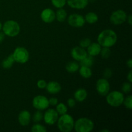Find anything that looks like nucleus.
I'll return each mask as SVG.
<instances>
[{
  "label": "nucleus",
  "mask_w": 132,
  "mask_h": 132,
  "mask_svg": "<svg viewBox=\"0 0 132 132\" xmlns=\"http://www.w3.org/2000/svg\"><path fill=\"white\" fill-rule=\"evenodd\" d=\"M117 41V34L111 29L104 30L97 37V42L101 47H112L116 45Z\"/></svg>",
  "instance_id": "f257e3e1"
},
{
  "label": "nucleus",
  "mask_w": 132,
  "mask_h": 132,
  "mask_svg": "<svg viewBox=\"0 0 132 132\" xmlns=\"http://www.w3.org/2000/svg\"><path fill=\"white\" fill-rule=\"evenodd\" d=\"M58 129L61 132H70L74 126V120L69 114H63L57 119Z\"/></svg>",
  "instance_id": "f03ea898"
},
{
  "label": "nucleus",
  "mask_w": 132,
  "mask_h": 132,
  "mask_svg": "<svg viewBox=\"0 0 132 132\" xmlns=\"http://www.w3.org/2000/svg\"><path fill=\"white\" fill-rule=\"evenodd\" d=\"M3 32L9 37H15L20 32V26L19 23L14 20H8L2 26Z\"/></svg>",
  "instance_id": "7ed1b4c3"
},
{
  "label": "nucleus",
  "mask_w": 132,
  "mask_h": 132,
  "mask_svg": "<svg viewBox=\"0 0 132 132\" xmlns=\"http://www.w3.org/2000/svg\"><path fill=\"white\" fill-rule=\"evenodd\" d=\"M94 128V122L86 117H82L74 122L73 129L76 132H90Z\"/></svg>",
  "instance_id": "20e7f679"
},
{
  "label": "nucleus",
  "mask_w": 132,
  "mask_h": 132,
  "mask_svg": "<svg viewBox=\"0 0 132 132\" xmlns=\"http://www.w3.org/2000/svg\"><path fill=\"white\" fill-rule=\"evenodd\" d=\"M106 102L110 106L112 107H119L123 103L124 97L123 94L119 91H112L108 92L106 95Z\"/></svg>",
  "instance_id": "39448f33"
},
{
  "label": "nucleus",
  "mask_w": 132,
  "mask_h": 132,
  "mask_svg": "<svg viewBox=\"0 0 132 132\" xmlns=\"http://www.w3.org/2000/svg\"><path fill=\"white\" fill-rule=\"evenodd\" d=\"M15 62L20 64L26 63L29 59V52L24 47L19 46L14 50L12 54Z\"/></svg>",
  "instance_id": "423d86ee"
},
{
  "label": "nucleus",
  "mask_w": 132,
  "mask_h": 132,
  "mask_svg": "<svg viewBox=\"0 0 132 132\" xmlns=\"http://www.w3.org/2000/svg\"><path fill=\"white\" fill-rule=\"evenodd\" d=\"M127 19V14L124 10H117L113 12L110 17V21L114 25H121Z\"/></svg>",
  "instance_id": "0eeeda50"
},
{
  "label": "nucleus",
  "mask_w": 132,
  "mask_h": 132,
  "mask_svg": "<svg viewBox=\"0 0 132 132\" xmlns=\"http://www.w3.org/2000/svg\"><path fill=\"white\" fill-rule=\"evenodd\" d=\"M32 106L37 110H45L49 106L48 99L43 95H37L32 100Z\"/></svg>",
  "instance_id": "6e6552de"
},
{
  "label": "nucleus",
  "mask_w": 132,
  "mask_h": 132,
  "mask_svg": "<svg viewBox=\"0 0 132 132\" xmlns=\"http://www.w3.org/2000/svg\"><path fill=\"white\" fill-rule=\"evenodd\" d=\"M85 19L82 15L77 14H72L68 18V23L71 27L81 28L85 24Z\"/></svg>",
  "instance_id": "1a4fd4ad"
},
{
  "label": "nucleus",
  "mask_w": 132,
  "mask_h": 132,
  "mask_svg": "<svg viewBox=\"0 0 132 132\" xmlns=\"http://www.w3.org/2000/svg\"><path fill=\"white\" fill-rule=\"evenodd\" d=\"M110 86L108 80L104 78L99 79L96 83V90L101 96H106L110 92Z\"/></svg>",
  "instance_id": "9d476101"
},
{
  "label": "nucleus",
  "mask_w": 132,
  "mask_h": 132,
  "mask_svg": "<svg viewBox=\"0 0 132 132\" xmlns=\"http://www.w3.org/2000/svg\"><path fill=\"white\" fill-rule=\"evenodd\" d=\"M59 114L55 109L50 108L47 110L43 115V119L48 125H53L57 121Z\"/></svg>",
  "instance_id": "9b49d317"
},
{
  "label": "nucleus",
  "mask_w": 132,
  "mask_h": 132,
  "mask_svg": "<svg viewBox=\"0 0 132 132\" xmlns=\"http://www.w3.org/2000/svg\"><path fill=\"white\" fill-rule=\"evenodd\" d=\"M88 55L87 52L84 48L81 46H76L71 50V55L74 60L80 61Z\"/></svg>",
  "instance_id": "f8f14e48"
},
{
  "label": "nucleus",
  "mask_w": 132,
  "mask_h": 132,
  "mask_svg": "<svg viewBox=\"0 0 132 132\" xmlns=\"http://www.w3.org/2000/svg\"><path fill=\"white\" fill-rule=\"evenodd\" d=\"M41 18L43 22L46 23H52L55 19V12L51 9H45L41 12Z\"/></svg>",
  "instance_id": "ddd939ff"
},
{
  "label": "nucleus",
  "mask_w": 132,
  "mask_h": 132,
  "mask_svg": "<svg viewBox=\"0 0 132 132\" xmlns=\"http://www.w3.org/2000/svg\"><path fill=\"white\" fill-rule=\"evenodd\" d=\"M88 0H67V3L72 9L81 10L84 9L88 5Z\"/></svg>",
  "instance_id": "4468645a"
},
{
  "label": "nucleus",
  "mask_w": 132,
  "mask_h": 132,
  "mask_svg": "<svg viewBox=\"0 0 132 132\" xmlns=\"http://www.w3.org/2000/svg\"><path fill=\"white\" fill-rule=\"evenodd\" d=\"M31 116L30 113L28 112V110H22L20 112L18 116V121L19 123L20 124L21 126H26L28 125L30 122L31 121Z\"/></svg>",
  "instance_id": "2eb2a0df"
},
{
  "label": "nucleus",
  "mask_w": 132,
  "mask_h": 132,
  "mask_svg": "<svg viewBox=\"0 0 132 132\" xmlns=\"http://www.w3.org/2000/svg\"><path fill=\"white\" fill-rule=\"evenodd\" d=\"M46 91L50 94H56L60 92L61 90V86L57 81H50L46 84Z\"/></svg>",
  "instance_id": "dca6fc26"
},
{
  "label": "nucleus",
  "mask_w": 132,
  "mask_h": 132,
  "mask_svg": "<svg viewBox=\"0 0 132 132\" xmlns=\"http://www.w3.org/2000/svg\"><path fill=\"white\" fill-rule=\"evenodd\" d=\"M101 46L98 43H91L87 47V54L92 57L97 56L100 54Z\"/></svg>",
  "instance_id": "f3484780"
},
{
  "label": "nucleus",
  "mask_w": 132,
  "mask_h": 132,
  "mask_svg": "<svg viewBox=\"0 0 132 132\" xmlns=\"http://www.w3.org/2000/svg\"><path fill=\"white\" fill-rule=\"evenodd\" d=\"M88 95L87 91L84 88H79L73 94L74 99L76 101L82 102L86 99Z\"/></svg>",
  "instance_id": "a211bd4d"
},
{
  "label": "nucleus",
  "mask_w": 132,
  "mask_h": 132,
  "mask_svg": "<svg viewBox=\"0 0 132 132\" xmlns=\"http://www.w3.org/2000/svg\"><path fill=\"white\" fill-rule=\"evenodd\" d=\"M79 72L81 77L85 79H88L92 77V72L91 68L89 67L81 66V68H79Z\"/></svg>",
  "instance_id": "6ab92c4d"
},
{
  "label": "nucleus",
  "mask_w": 132,
  "mask_h": 132,
  "mask_svg": "<svg viewBox=\"0 0 132 132\" xmlns=\"http://www.w3.org/2000/svg\"><path fill=\"white\" fill-rule=\"evenodd\" d=\"M14 63H15V61H14V57H13L12 54H10L7 57L3 60V61L1 62V66L3 68L9 69V68H10L12 67Z\"/></svg>",
  "instance_id": "aec40b11"
},
{
  "label": "nucleus",
  "mask_w": 132,
  "mask_h": 132,
  "mask_svg": "<svg viewBox=\"0 0 132 132\" xmlns=\"http://www.w3.org/2000/svg\"><path fill=\"white\" fill-rule=\"evenodd\" d=\"M66 70L69 73H75L77 72L79 68V64L76 61H70L66 64Z\"/></svg>",
  "instance_id": "412c9836"
},
{
  "label": "nucleus",
  "mask_w": 132,
  "mask_h": 132,
  "mask_svg": "<svg viewBox=\"0 0 132 132\" xmlns=\"http://www.w3.org/2000/svg\"><path fill=\"white\" fill-rule=\"evenodd\" d=\"M85 21L87 22L89 24H94L97 23L99 19L98 15L95 14V12H90L87 13L85 17Z\"/></svg>",
  "instance_id": "4be33fe9"
},
{
  "label": "nucleus",
  "mask_w": 132,
  "mask_h": 132,
  "mask_svg": "<svg viewBox=\"0 0 132 132\" xmlns=\"http://www.w3.org/2000/svg\"><path fill=\"white\" fill-rule=\"evenodd\" d=\"M94 57L91 56V55L88 54V55H86L83 59L80 61L79 65L91 68V67L93 66V64H94Z\"/></svg>",
  "instance_id": "5701e85b"
},
{
  "label": "nucleus",
  "mask_w": 132,
  "mask_h": 132,
  "mask_svg": "<svg viewBox=\"0 0 132 132\" xmlns=\"http://www.w3.org/2000/svg\"><path fill=\"white\" fill-rule=\"evenodd\" d=\"M67 11L63 8L58 9V10L55 12V19L59 22H64L65 19H67Z\"/></svg>",
  "instance_id": "b1692460"
},
{
  "label": "nucleus",
  "mask_w": 132,
  "mask_h": 132,
  "mask_svg": "<svg viewBox=\"0 0 132 132\" xmlns=\"http://www.w3.org/2000/svg\"><path fill=\"white\" fill-rule=\"evenodd\" d=\"M55 110L57 111V112L58 113V114L61 116V115L65 114L67 113V111H68V108H67V106L63 103H60L56 105V109Z\"/></svg>",
  "instance_id": "393cba45"
},
{
  "label": "nucleus",
  "mask_w": 132,
  "mask_h": 132,
  "mask_svg": "<svg viewBox=\"0 0 132 132\" xmlns=\"http://www.w3.org/2000/svg\"><path fill=\"white\" fill-rule=\"evenodd\" d=\"M31 119H32L33 122H34L35 123H38L40 121H42V119H43V114L41 112V110H37L34 113Z\"/></svg>",
  "instance_id": "a878e982"
},
{
  "label": "nucleus",
  "mask_w": 132,
  "mask_h": 132,
  "mask_svg": "<svg viewBox=\"0 0 132 132\" xmlns=\"http://www.w3.org/2000/svg\"><path fill=\"white\" fill-rule=\"evenodd\" d=\"M31 131L32 132H46L47 130L45 126H43L41 124L36 123L32 126Z\"/></svg>",
  "instance_id": "bb28decb"
},
{
  "label": "nucleus",
  "mask_w": 132,
  "mask_h": 132,
  "mask_svg": "<svg viewBox=\"0 0 132 132\" xmlns=\"http://www.w3.org/2000/svg\"><path fill=\"white\" fill-rule=\"evenodd\" d=\"M52 4L57 9L63 8L67 4V0H51Z\"/></svg>",
  "instance_id": "cd10ccee"
},
{
  "label": "nucleus",
  "mask_w": 132,
  "mask_h": 132,
  "mask_svg": "<svg viewBox=\"0 0 132 132\" xmlns=\"http://www.w3.org/2000/svg\"><path fill=\"white\" fill-rule=\"evenodd\" d=\"M99 54L103 59H108L111 55V50L110 48L103 47V48H101V50Z\"/></svg>",
  "instance_id": "c85d7f7f"
},
{
  "label": "nucleus",
  "mask_w": 132,
  "mask_h": 132,
  "mask_svg": "<svg viewBox=\"0 0 132 132\" xmlns=\"http://www.w3.org/2000/svg\"><path fill=\"white\" fill-rule=\"evenodd\" d=\"M121 90L125 94H129L131 90V82H125L121 86Z\"/></svg>",
  "instance_id": "c756f323"
},
{
  "label": "nucleus",
  "mask_w": 132,
  "mask_h": 132,
  "mask_svg": "<svg viewBox=\"0 0 132 132\" xmlns=\"http://www.w3.org/2000/svg\"><path fill=\"white\" fill-rule=\"evenodd\" d=\"M127 109L131 110L132 109V96L131 95H128L126 98H124L123 103Z\"/></svg>",
  "instance_id": "7c9ffc66"
},
{
  "label": "nucleus",
  "mask_w": 132,
  "mask_h": 132,
  "mask_svg": "<svg viewBox=\"0 0 132 132\" xmlns=\"http://www.w3.org/2000/svg\"><path fill=\"white\" fill-rule=\"evenodd\" d=\"M91 40L89 38H84L79 42V45L81 47L85 48H87L91 44Z\"/></svg>",
  "instance_id": "2f4dec72"
},
{
  "label": "nucleus",
  "mask_w": 132,
  "mask_h": 132,
  "mask_svg": "<svg viewBox=\"0 0 132 132\" xmlns=\"http://www.w3.org/2000/svg\"><path fill=\"white\" fill-rule=\"evenodd\" d=\"M112 76V70L110 68H106L103 72V78L108 79Z\"/></svg>",
  "instance_id": "473e14b6"
},
{
  "label": "nucleus",
  "mask_w": 132,
  "mask_h": 132,
  "mask_svg": "<svg viewBox=\"0 0 132 132\" xmlns=\"http://www.w3.org/2000/svg\"><path fill=\"white\" fill-rule=\"evenodd\" d=\"M46 82L45 80L43 79H40L37 81V86L40 89H44L46 88Z\"/></svg>",
  "instance_id": "72a5a7b5"
},
{
  "label": "nucleus",
  "mask_w": 132,
  "mask_h": 132,
  "mask_svg": "<svg viewBox=\"0 0 132 132\" xmlns=\"http://www.w3.org/2000/svg\"><path fill=\"white\" fill-rule=\"evenodd\" d=\"M67 104L70 108H73L76 106V100L74 99H72V98H70L67 101Z\"/></svg>",
  "instance_id": "f704fd0d"
},
{
  "label": "nucleus",
  "mask_w": 132,
  "mask_h": 132,
  "mask_svg": "<svg viewBox=\"0 0 132 132\" xmlns=\"http://www.w3.org/2000/svg\"><path fill=\"white\" fill-rule=\"evenodd\" d=\"M49 105L51 106H56L58 103V99L55 97H51L50 99H48Z\"/></svg>",
  "instance_id": "c9c22d12"
},
{
  "label": "nucleus",
  "mask_w": 132,
  "mask_h": 132,
  "mask_svg": "<svg viewBox=\"0 0 132 132\" xmlns=\"http://www.w3.org/2000/svg\"><path fill=\"white\" fill-rule=\"evenodd\" d=\"M127 79L129 82H132V71L131 70H130V72H129L128 74Z\"/></svg>",
  "instance_id": "e433bc0d"
},
{
  "label": "nucleus",
  "mask_w": 132,
  "mask_h": 132,
  "mask_svg": "<svg viewBox=\"0 0 132 132\" xmlns=\"http://www.w3.org/2000/svg\"><path fill=\"white\" fill-rule=\"evenodd\" d=\"M5 35L4 34L3 32H1L0 31V43H1L4 41V39H5Z\"/></svg>",
  "instance_id": "4c0bfd02"
},
{
  "label": "nucleus",
  "mask_w": 132,
  "mask_h": 132,
  "mask_svg": "<svg viewBox=\"0 0 132 132\" xmlns=\"http://www.w3.org/2000/svg\"><path fill=\"white\" fill-rule=\"evenodd\" d=\"M127 19H128V23L130 25H131L132 24V15L131 14L127 16Z\"/></svg>",
  "instance_id": "58836bf2"
},
{
  "label": "nucleus",
  "mask_w": 132,
  "mask_h": 132,
  "mask_svg": "<svg viewBox=\"0 0 132 132\" xmlns=\"http://www.w3.org/2000/svg\"><path fill=\"white\" fill-rule=\"evenodd\" d=\"M126 64H127V66L129 67V68L131 69L132 68V59H129L127 61V63H126Z\"/></svg>",
  "instance_id": "ea45409f"
},
{
  "label": "nucleus",
  "mask_w": 132,
  "mask_h": 132,
  "mask_svg": "<svg viewBox=\"0 0 132 132\" xmlns=\"http://www.w3.org/2000/svg\"><path fill=\"white\" fill-rule=\"evenodd\" d=\"M2 26H3L2 23H1V21H0V31H1V30H2Z\"/></svg>",
  "instance_id": "a19ab883"
},
{
  "label": "nucleus",
  "mask_w": 132,
  "mask_h": 132,
  "mask_svg": "<svg viewBox=\"0 0 132 132\" xmlns=\"http://www.w3.org/2000/svg\"><path fill=\"white\" fill-rule=\"evenodd\" d=\"M102 132H108L109 131V130H101Z\"/></svg>",
  "instance_id": "79ce46f5"
},
{
  "label": "nucleus",
  "mask_w": 132,
  "mask_h": 132,
  "mask_svg": "<svg viewBox=\"0 0 132 132\" xmlns=\"http://www.w3.org/2000/svg\"><path fill=\"white\" fill-rule=\"evenodd\" d=\"M89 1H91V2H94L95 1H96V0H88Z\"/></svg>",
  "instance_id": "37998d69"
}]
</instances>
